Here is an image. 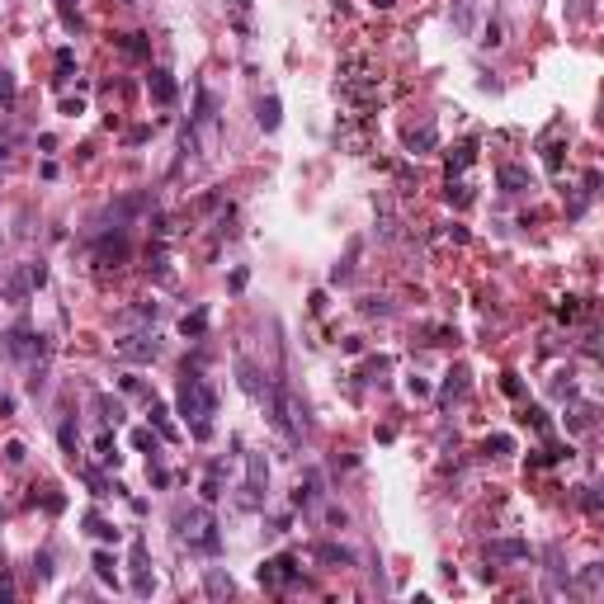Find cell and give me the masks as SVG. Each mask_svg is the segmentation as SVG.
I'll list each match as a JSON object with an SVG mask.
<instances>
[{"label": "cell", "mask_w": 604, "mask_h": 604, "mask_svg": "<svg viewBox=\"0 0 604 604\" xmlns=\"http://www.w3.org/2000/svg\"><path fill=\"white\" fill-rule=\"evenodd\" d=\"M212 411H217V392H212L199 373H184L180 378V416L199 425V421H208Z\"/></svg>", "instance_id": "1"}, {"label": "cell", "mask_w": 604, "mask_h": 604, "mask_svg": "<svg viewBox=\"0 0 604 604\" xmlns=\"http://www.w3.org/2000/svg\"><path fill=\"white\" fill-rule=\"evenodd\" d=\"M175 524H180V538H184V543H194V548H203V552L217 548V533H212V515H208V510L180 515Z\"/></svg>", "instance_id": "2"}, {"label": "cell", "mask_w": 604, "mask_h": 604, "mask_svg": "<svg viewBox=\"0 0 604 604\" xmlns=\"http://www.w3.org/2000/svg\"><path fill=\"white\" fill-rule=\"evenodd\" d=\"M298 562H293L289 552H279V557H269L260 567V585H274V590H284V585H298Z\"/></svg>", "instance_id": "3"}, {"label": "cell", "mask_w": 604, "mask_h": 604, "mask_svg": "<svg viewBox=\"0 0 604 604\" xmlns=\"http://www.w3.org/2000/svg\"><path fill=\"white\" fill-rule=\"evenodd\" d=\"M10 354H19V359L43 354V336H33L28 326H15V331H10Z\"/></svg>", "instance_id": "4"}, {"label": "cell", "mask_w": 604, "mask_h": 604, "mask_svg": "<svg viewBox=\"0 0 604 604\" xmlns=\"http://www.w3.org/2000/svg\"><path fill=\"white\" fill-rule=\"evenodd\" d=\"M147 90H152L156 104H175V95H180V85H175L170 71H152V76H147Z\"/></svg>", "instance_id": "5"}, {"label": "cell", "mask_w": 604, "mask_h": 604, "mask_svg": "<svg viewBox=\"0 0 604 604\" xmlns=\"http://www.w3.org/2000/svg\"><path fill=\"white\" fill-rule=\"evenodd\" d=\"M434 142H439V132H434V123H425V128H411V132H406V147H411L416 156H425V152H434Z\"/></svg>", "instance_id": "6"}, {"label": "cell", "mask_w": 604, "mask_h": 604, "mask_svg": "<svg viewBox=\"0 0 604 604\" xmlns=\"http://www.w3.org/2000/svg\"><path fill=\"white\" fill-rule=\"evenodd\" d=\"M118 354H123V359H156V340H142V336L118 340Z\"/></svg>", "instance_id": "7"}, {"label": "cell", "mask_w": 604, "mask_h": 604, "mask_svg": "<svg viewBox=\"0 0 604 604\" xmlns=\"http://www.w3.org/2000/svg\"><path fill=\"white\" fill-rule=\"evenodd\" d=\"M491 557H496V562H524V557H529V543H520V538L491 543Z\"/></svg>", "instance_id": "8"}, {"label": "cell", "mask_w": 604, "mask_h": 604, "mask_svg": "<svg viewBox=\"0 0 604 604\" xmlns=\"http://www.w3.org/2000/svg\"><path fill=\"white\" fill-rule=\"evenodd\" d=\"M473 161H477V147H473V142H458V147L448 152V180H453L458 170H468Z\"/></svg>", "instance_id": "9"}, {"label": "cell", "mask_w": 604, "mask_h": 604, "mask_svg": "<svg viewBox=\"0 0 604 604\" xmlns=\"http://www.w3.org/2000/svg\"><path fill=\"white\" fill-rule=\"evenodd\" d=\"M500 189H505V194L529 189V170H524V165H500Z\"/></svg>", "instance_id": "10"}, {"label": "cell", "mask_w": 604, "mask_h": 604, "mask_svg": "<svg viewBox=\"0 0 604 604\" xmlns=\"http://www.w3.org/2000/svg\"><path fill=\"white\" fill-rule=\"evenodd\" d=\"M316 562H336V567H349L354 552L349 548H336V543H316Z\"/></svg>", "instance_id": "11"}, {"label": "cell", "mask_w": 604, "mask_h": 604, "mask_svg": "<svg viewBox=\"0 0 604 604\" xmlns=\"http://www.w3.org/2000/svg\"><path fill=\"white\" fill-rule=\"evenodd\" d=\"M279 118H284V113H279V95H264V100H260V128L274 132V128H279Z\"/></svg>", "instance_id": "12"}, {"label": "cell", "mask_w": 604, "mask_h": 604, "mask_svg": "<svg viewBox=\"0 0 604 604\" xmlns=\"http://www.w3.org/2000/svg\"><path fill=\"white\" fill-rule=\"evenodd\" d=\"M118 48H123V53H128V57H147V53H152V43H147V33H123V38H118Z\"/></svg>", "instance_id": "13"}, {"label": "cell", "mask_w": 604, "mask_h": 604, "mask_svg": "<svg viewBox=\"0 0 604 604\" xmlns=\"http://www.w3.org/2000/svg\"><path fill=\"white\" fill-rule=\"evenodd\" d=\"M217 496H222V463H212V468H208V477H203V500L212 505Z\"/></svg>", "instance_id": "14"}, {"label": "cell", "mask_w": 604, "mask_h": 604, "mask_svg": "<svg viewBox=\"0 0 604 604\" xmlns=\"http://www.w3.org/2000/svg\"><path fill=\"white\" fill-rule=\"evenodd\" d=\"M85 529H90L95 538H104V543H118V529H113V524H104L100 515H85Z\"/></svg>", "instance_id": "15"}, {"label": "cell", "mask_w": 604, "mask_h": 604, "mask_svg": "<svg viewBox=\"0 0 604 604\" xmlns=\"http://www.w3.org/2000/svg\"><path fill=\"white\" fill-rule=\"evenodd\" d=\"M152 425H156V434H165V439H175V425H170V411H165V406H156V401H152Z\"/></svg>", "instance_id": "16"}, {"label": "cell", "mask_w": 604, "mask_h": 604, "mask_svg": "<svg viewBox=\"0 0 604 604\" xmlns=\"http://www.w3.org/2000/svg\"><path fill=\"white\" fill-rule=\"evenodd\" d=\"M95 576L109 580V585H118V571H113V557H109V552H95Z\"/></svg>", "instance_id": "17"}, {"label": "cell", "mask_w": 604, "mask_h": 604, "mask_svg": "<svg viewBox=\"0 0 604 604\" xmlns=\"http://www.w3.org/2000/svg\"><path fill=\"white\" fill-rule=\"evenodd\" d=\"M180 331H184V336H203V331H208V312H189L180 321Z\"/></svg>", "instance_id": "18"}, {"label": "cell", "mask_w": 604, "mask_h": 604, "mask_svg": "<svg viewBox=\"0 0 604 604\" xmlns=\"http://www.w3.org/2000/svg\"><path fill=\"white\" fill-rule=\"evenodd\" d=\"M468 392V373L458 368V373H448V383H444V401H453V396H463Z\"/></svg>", "instance_id": "19"}, {"label": "cell", "mask_w": 604, "mask_h": 604, "mask_svg": "<svg viewBox=\"0 0 604 604\" xmlns=\"http://www.w3.org/2000/svg\"><path fill=\"white\" fill-rule=\"evenodd\" d=\"M241 387H246L250 396H260V392H264V387H260V378H255V368L246 364V359H241Z\"/></svg>", "instance_id": "20"}, {"label": "cell", "mask_w": 604, "mask_h": 604, "mask_svg": "<svg viewBox=\"0 0 604 604\" xmlns=\"http://www.w3.org/2000/svg\"><path fill=\"white\" fill-rule=\"evenodd\" d=\"M520 421H524V425H533V430H548V411H543V406H529V411L520 416Z\"/></svg>", "instance_id": "21"}, {"label": "cell", "mask_w": 604, "mask_h": 604, "mask_svg": "<svg viewBox=\"0 0 604 604\" xmlns=\"http://www.w3.org/2000/svg\"><path fill=\"white\" fill-rule=\"evenodd\" d=\"M448 203H458V208H463V203H473V189H468V184H453V180H448Z\"/></svg>", "instance_id": "22"}, {"label": "cell", "mask_w": 604, "mask_h": 604, "mask_svg": "<svg viewBox=\"0 0 604 604\" xmlns=\"http://www.w3.org/2000/svg\"><path fill=\"white\" fill-rule=\"evenodd\" d=\"M95 453H100L104 463H113V468H118V448H113V439H109V434H100V444H95Z\"/></svg>", "instance_id": "23"}, {"label": "cell", "mask_w": 604, "mask_h": 604, "mask_svg": "<svg viewBox=\"0 0 604 604\" xmlns=\"http://www.w3.org/2000/svg\"><path fill=\"white\" fill-rule=\"evenodd\" d=\"M208 595H232V580H227V576H217V571H212V576H208Z\"/></svg>", "instance_id": "24"}, {"label": "cell", "mask_w": 604, "mask_h": 604, "mask_svg": "<svg viewBox=\"0 0 604 604\" xmlns=\"http://www.w3.org/2000/svg\"><path fill=\"white\" fill-rule=\"evenodd\" d=\"M486 448H496V453H515V439H510V434H491Z\"/></svg>", "instance_id": "25"}, {"label": "cell", "mask_w": 604, "mask_h": 604, "mask_svg": "<svg viewBox=\"0 0 604 604\" xmlns=\"http://www.w3.org/2000/svg\"><path fill=\"white\" fill-rule=\"evenodd\" d=\"M10 100H15V76L0 71V104H10Z\"/></svg>", "instance_id": "26"}, {"label": "cell", "mask_w": 604, "mask_h": 604, "mask_svg": "<svg viewBox=\"0 0 604 604\" xmlns=\"http://www.w3.org/2000/svg\"><path fill=\"white\" fill-rule=\"evenodd\" d=\"M132 448H156V434L152 430H132Z\"/></svg>", "instance_id": "27"}, {"label": "cell", "mask_w": 604, "mask_h": 604, "mask_svg": "<svg viewBox=\"0 0 604 604\" xmlns=\"http://www.w3.org/2000/svg\"><path fill=\"white\" fill-rule=\"evenodd\" d=\"M208 118H212V95L199 90V123H208Z\"/></svg>", "instance_id": "28"}, {"label": "cell", "mask_w": 604, "mask_h": 604, "mask_svg": "<svg viewBox=\"0 0 604 604\" xmlns=\"http://www.w3.org/2000/svg\"><path fill=\"white\" fill-rule=\"evenodd\" d=\"M557 316H562V321H576V316H580V302H576V298H567V302L557 307Z\"/></svg>", "instance_id": "29"}, {"label": "cell", "mask_w": 604, "mask_h": 604, "mask_svg": "<svg viewBox=\"0 0 604 604\" xmlns=\"http://www.w3.org/2000/svg\"><path fill=\"white\" fill-rule=\"evenodd\" d=\"M5 463H24V444H19V439L5 444Z\"/></svg>", "instance_id": "30"}, {"label": "cell", "mask_w": 604, "mask_h": 604, "mask_svg": "<svg viewBox=\"0 0 604 604\" xmlns=\"http://www.w3.org/2000/svg\"><path fill=\"white\" fill-rule=\"evenodd\" d=\"M71 66H76V57H71V48H62L57 53V71H71Z\"/></svg>", "instance_id": "31"}, {"label": "cell", "mask_w": 604, "mask_h": 604, "mask_svg": "<svg viewBox=\"0 0 604 604\" xmlns=\"http://www.w3.org/2000/svg\"><path fill=\"white\" fill-rule=\"evenodd\" d=\"M406 387H411V396H430V383H421V378H411Z\"/></svg>", "instance_id": "32"}, {"label": "cell", "mask_w": 604, "mask_h": 604, "mask_svg": "<svg viewBox=\"0 0 604 604\" xmlns=\"http://www.w3.org/2000/svg\"><path fill=\"white\" fill-rule=\"evenodd\" d=\"M373 5H378V10H392V5H396V0H373Z\"/></svg>", "instance_id": "33"}, {"label": "cell", "mask_w": 604, "mask_h": 604, "mask_svg": "<svg viewBox=\"0 0 604 604\" xmlns=\"http://www.w3.org/2000/svg\"><path fill=\"white\" fill-rule=\"evenodd\" d=\"M0 161H5V142H0Z\"/></svg>", "instance_id": "34"}, {"label": "cell", "mask_w": 604, "mask_h": 604, "mask_svg": "<svg viewBox=\"0 0 604 604\" xmlns=\"http://www.w3.org/2000/svg\"><path fill=\"white\" fill-rule=\"evenodd\" d=\"M62 5H71V0H62Z\"/></svg>", "instance_id": "35"}]
</instances>
